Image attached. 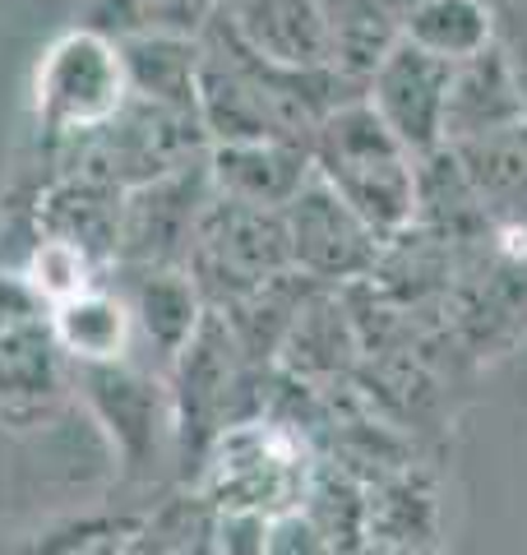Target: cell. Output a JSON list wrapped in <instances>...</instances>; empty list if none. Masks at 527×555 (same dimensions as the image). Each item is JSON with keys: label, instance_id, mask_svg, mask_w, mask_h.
<instances>
[{"label": "cell", "instance_id": "484cf974", "mask_svg": "<svg viewBox=\"0 0 527 555\" xmlns=\"http://www.w3.org/2000/svg\"><path fill=\"white\" fill-rule=\"evenodd\" d=\"M222 0H88L83 24L107 38H134V33H171V38H200L214 24Z\"/></svg>", "mask_w": 527, "mask_h": 555}, {"label": "cell", "instance_id": "d6986e66", "mask_svg": "<svg viewBox=\"0 0 527 555\" xmlns=\"http://www.w3.org/2000/svg\"><path fill=\"white\" fill-rule=\"evenodd\" d=\"M421 0H324L329 65L365 93L375 65L408 38V20Z\"/></svg>", "mask_w": 527, "mask_h": 555}, {"label": "cell", "instance_id": "7a4b0ae2", "mask_svg": "<svg viewBox=\"0 0 527 555\" xmlns=\"http://www.w3.org/2000/svg\"><path fill=\"white\" fill-rule=\"evenodd\" d=\"M310 167L333 195L380 241L412 228L416 218V158L371 112L365 98L343 102L310 139Z\"/></svg>", "mask_w": 527, "mask_h": 555}, {"label": "cell", "instance_id": "2e32d148", "mask_svg": "<svg viewBox=\"0 0 527 555\" xmlns=\"http://www.w3.org/2000/svg\"><path fill=\"white\" fill-rule=\"evenodd\" d=\"M218 20L241 47L283 69L329 65L324 0H222Z\"/></svg>", "mask_w": 527, "mask_h": 555}, {"label": "cell", "instance_id": "5bb4252c", "mask_svg": "<svg viewBox=\"0 0 527 555\" xmlns=\"http://www.w3.org/2000/svg\"><path fill=\"white\" fill-rule=\"evenodd\" d=\"M107 278L130 306L134 361L167 375V366L181 357V347L195 338V328L208 315L190 273L185 269H112Z\"/></svg>", "mask_w": 527, "mask_h": 555}, {"label": "cell", "instance_id": "ba28073f", "mask_svg": "<svg viewBox=\"0 0 527 555\" xmlns=\"http://www.w3.org/2000/svg\"><path fill=\"white\" fill-rule=\"evenodd\" d=\"M69 385H79L93 416L107 426L126 477L157 473L167 454L176 463L171 393L163 371L126 357V361H102V366H69Z\"/></svg>", "mask_w": 527, "mask_h": 555}, {"label": "cell", "instance_id": "9c48e42d", "mask_svg": "<svg viewBox=\"0 0 527 555\" xmlns=\"http://www.w3.org/2000/svg\"><path fill=\"white\" fill-rule=\"evenodd\" d=\"M208 199H214L208 158L126 190L116 269H185L190 241L200 232Z\"/></svg>", "mask_w": 527, "mask_h": 555}, {"label": "cell", "instance_id": "44dd1931", "mask_svg": "<svg viewBox=\"0 0 527 555\" xmlns=\"http://www.w3.org/2000/svg\"><path fill=\"white\" fill-rule=\"evenodd\" d=\"M320 292V283H310L306 273H278L269 278L264 287H255L250 297L232 301L227 310H214V315L227 324V334L236 338V347L245 352L250 366H273L278 361V347H283L292 320L301 315V306Z\"/></svg>", "mask_w": 527, "mask_h": 555}, {"label": "cell", "instance_id": "7c38bea8", "mask_svg": "<svg viewBox=\"0 0 527 555\" xmlns=\"http://www.w3.org/2000/svg\"><path fill=\"white\" fill-rule=\"evenodd\" d=\"M120 214H126V190L88 177V171H51L33 204V236L61 241L79 250L88 264L112 273L120 246Z\"/></svg>", "mask_w": 527, "mask_h": 555}, {"label": "cell", "instance_id": "3957f363", "mask_svg": "<svg viewBox=\"0 0 527 555\" xmlns=\"http://www.w3.org/2000/svg\"><path fill=\"white\" fill-rule=\"evenodd\" d=\"M273 366H250L227 324L208 310L195 338L181 347V357L167 366L171 393V440H176V473L195 481L200 463L227 426L264 416Z\"/></svg>", "mask_w": 527, "mask_h": 555}, {"label": "cell", "instance_id": "f1b7e54d", "mask_svg": "<svg viewBox=\"0 0 527 555\" xmlns=\"http://www.w3.org/2000/svg\"><path fill=\"white\" fill-rule=\"evenodd\" d=\"M357 555H408V551H389V546H371V542H365Z\"/></svg>", "mask_w": 527, "mask_h": 555}, {"label": "cell", "instance_id": "4fadbf2b", "mask_svg": "<svg viewBox=\"0 0 527 555\" xmlns=\"http://www.w3.org/2000/svg\"><path fill=\"white\" fill-rule=\"evenodd\" d=\"M523 120H527V75L504 38L453 65L445 144H472V139L514 130Z\"/></svg>", "mask_w": 527, "mask_h": 555}, {"label": "cell", "instance_id": "4316f807", "mask_svg": "<svg viewBox=\"0 0 527 555\" xmlns=\"http://www.w3.org/2000/svg\"><path fill=\"white\" fill-rule=\"evenodd\" d=\"M269 518L218 514L214 509V555H269Z\"/></svg>", "mask_w": 527, "mask_h": 555}, {"label": "cell", "instance_id": "ffe728a7", "mask_svg": "<svg viewBox=\"0 0 527 555\" xmlns=\"http://www.w3.org/2000/svg\"><path fill=\"white\" fill-rule=\"evenodd\" d=\"M51 334H56V347L65 352L69 366H102V361L134 357L130 306L112 278L51 306Z\"/></svg>", "mask_w": 527, "mask_h": 555}, {"label": "cell", "instance_id": "83f0119b", "mask_svg": "<svg viewBox=\"0 0 527 555\" xmlns=\"http://www.w3.org/2000/svg\"><path fill=\"white\" fill-rule=\"evenodd\" d=\"M269 555H338L301 514H287L269 528Z\"/></svg>", "mask_w": 527, "mask_h": 555}, {"label": "cell", "instance_id": "8fae6325", "mask_svg": "<svg viewBox=\"0 0 527 555\" xmlns=\"http://www.w3.org/2000/svg\"><path fill=\"white\" fill-rule=\"evenodd\" d=\"M449 79H453L449 61H439L402 38L389 56L375 65V75L365 79L361 98L371 102V112L398 134V144L408 149L412 158H430L435 149H445Z\"/></svg>", "mask_w": 527, "mask_h": 555}, {"label": "cell", "instance_id": "5b68a950", "mask_svg": "<svg viewBox=\"0 0 527 555\" xmlns=\"http://www.w3.org/2000/svg\"><path fill=\"white\" fill-rule=\"evenodd\" d=\"M204 158L208 134L200 126V112H181L130 93L107 126L51 149V171H88V177H102L120 190H134Z\"/></svg>", "mask_w": 527, "mask_h": 555}, {"label": "cell", "instance_id": "d4e9b609", "mask_svg": "<svg viewBox=\"0 0 527 555\" xmlns=\"http://www.w3.org/2000/svg\"><path fill=\"white\" fill-rule=\"evenodd\" d=\"M500 38V14L486 0H421L408 20V42L459 65Z\"/></svg>", "mask_w": 527, "mask_h": 555}, {"label": "cell", "instance_id": "7402d4cb", "mask_svg": "<svg viewBox=\"0 0 527 555\" xmlns=\"http://www.w3.org/2000/svg\"><path fill=\"white\" fill-rule=\"evenodd\" d=\"M365 505H371V546L408 551V555H430L439 537V500L435 486L402 467L394 477H380L365 486Z\"/></svg>", "mask_w": 527, "mask_h": 555}, {"label": "cell", "instance_id": "cb8c5ba5", "mask_svg": "<svg viewBox=\"0 0 527 555\" xmlns=\"http://www.w3.org/2000/svg\"><path fill=\"white\" fill-rule=\"evenodd\" d=\"M296 514H301L338 555H357L365 542H371L365 481L351 477L343 463H333L324 454H320V463H314V477H310L306 500H301V509Z\"/></svg>", "mask_w": 527, "mask_h": 555}, {"label": "cell", "instance_id": "ac0fdd59", "mask_svg": "<svg viewBox=\"0 0 527 555\" xmlns=\"http://www.w3.org/2000/svg\"><path fill=\"white\" fill-rule=\"evenodd\" d=\"M310 177H314L310 144H296V139H255V144H214L208 149L214 195L236 199V204L287 208Z\"/></svg>", "mask_w": 527, "mask_h": 555}, {"label": "cell", "instance_id": "603a6c76", "mask_svg": "<svg viewBox=\"0 0 527 555\" xmlns=\"http://www.w3.org/2000/svg\"><path fill=\"white\" fill-rule=\"evenodd\" d=\"M120 61H126L134 98L200 112V38L134 33V38H120Z\"/></svg>", "mask_w": 527, "mask_h": 555}, {"label": "cell", "instance_id": "277c9868", "mask_svg": "<svg viewBox=\"0 0 527 555\" xmlns=\"http://www.w3.org/2000/svg\"><path fill=\"white\" fill-rule=\"evenodd\" d=\"M320 463V449L306 430H296L278 416H250L227 426L208 444L195 473V495L218 514H259L278 524L301 509L306 486Z\"/></svg>", "mask_w": 527, "mask_h": 555}, {"label": "cell", "instance_id": "30bf717a", "mask_svg": "<svg viewBox=\"0 0 527 555\" xmlns=\"http://www.w3.org/2000/svg\"><path fill=\"white\" fill-rule=\"evenodd\" d=\"M283 222H287L292 269L306 273L320 287L365 283L380 264L384 241L320 177H310L301 185V195L283 208Z\"/></svg>", "mask_w": 527, "mask_h": 555}, {"label": "cell", "instance_id": "f546056e", "mask_svg": "<svg viewBox=\"0 0 527 555\" xmlns=\"http://www.w3.org/2000/svg\"><path fill=\"white\" fill-rule=\"evenodd\" d=\"M486 5H490V10H496V14H500V10H504V0H486Z\"/></svg>", "mask_w": 527, "mask_h": 555}, {"label": "cell", "instance_id": "9a60e30c", "mask_svg": "<svg viewBox=\"0 0 527 555\" xmlns=\"http://www.w3.org/2000/svg\"><path fill=\"white\" fill-rule=\"evenodd\" d=\"M69 389V361L51 334V310L14 328H0V422L24 430L47 422Z\"/></svg>", "mask_w": 527, "mask_h": 555}, {"label": "cell", "instance_id": "6da1fadb", "mask_svg": "<svg viewBox=\"0 0 527 555\" xmlns=\"http://www.w3.org/2000/svg\"><path fill=\"white\" fill-rule=\"evenodd\" d=\"M351 98H361V89L333 65L283 69L241 47L218 14L200 33V126L208 149L255 144V139L310 144L320 120Z\"/></svg>", "mask_w": 527, "mask_h": 555}, {"label": "cell", "instance_id": "e0dca14e", "mask_svg": "<svg viewBox=\"0 0 527 555\" xmlns=\"http://www.w3.org/2000/svg\"><path fill=\"white\" fill-rule=\"evenodd\" d=\"M273 366L320 393L338 389L357 375L361 338H357V324H351V310L343 301V287H320L301 306V315L292 320L283 347H278Z\"/></svg>", "mask_w": 527, "mask_h": 555}, {"label": "cell", "instance_id": "8992f818", "mask_svg": "<svg viewBox=\"0 0 527 555\" xmlns=\"http://www.w3.org/2000/svg\"><path fill=\"white\" fill-rule=\"evenodd\" d=\"M126 98V61H120V42L107 33L79 24L42 51L38 83H33V112H38L47 149H61L69 139H83L98 126H107Z\"/></svg>", "mask_w": 527, "mask_h": 555}, {"label": "cell", "instance_id": "52a82bcc", "mask_svg": "<svg viewBox=\"0 0 527 555\" xmlns=\"http://www.w3.org/2000/svg\"><path fill=\"white\" fill-rule=\"evenodd\" d=\"M287 269H292V246H287L283 208H255L222 195L208 199L200 232L185 255V273L208 310H227Z\"/></svg>", "mask_w": 527, "mask_h": 555}]
</instances>
